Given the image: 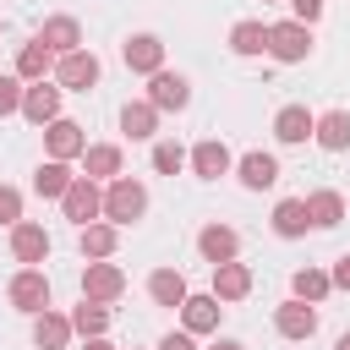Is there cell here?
I'll list each match as a JSON object with an SVG mask.
<instances>
[{"mask_svg": "<svg viewBox=\"0 0 350 350\" xmlns=\"http://www.w3.org/2000/svg\"><path fill=\"white\" fill-rule=\"evenodd\" d=\"M213 295L219 301H246L252 295V268L235 262V257L230 262H213Z\"/></svg>", "mask_w": 350, "mask_h": 350, "instance_id": "obj_19", "label": "cell"}, {"mask_svg": "<svg viewBox=\"0 0 350 350\" xmlns=\"http://www.w3.org/2000/svg\"><path fill=\"white\" fill-rule=\"evenodd\" d=\"M273 230H279L284 241L306 235V230H312V219H306V197H284V202H273Z\"/></svg>", "mask_w": 350, "mask_h": 350, "instance_id": "obj_29", "label": "cell"}, {"mask_svg": "<svg viewBox=\"0 0 350 350\" xmlns=\"http://www.w3.org/2000/svg\"><path fill=\"white\" fill-rule=\"evenodd\" d=\"M49 71H55V55H49L44 38H33V44L16 49V77H22V82H44Z\"/></svg>", "mask_w": 350, "mask_h": 350, "instance_id": "obj_27", "label": "cell"}, {"mask_svg": "<svg viewBox=\"0 0 350 350\" xmlns=\"http://www.w3.org/2000/svg\"><path fill=\"white\" fill-rule=\"evenodd\" d=\"M148 295H153V306L180 312V301H186L191 290H186V273H180V268H153V273H148Z\"/></svg>", "mask_w": 350, "mask_h": 350, "instance_id": "obj_20", "label": "cell"}, {"mask_svg": "<svg viewBox=\"0 0 350 350\" xmlns=\"http://www.w3.org/2000/svg\"><path fill=\"white\" fill-rule=\"evenodd\" d=\"M38 38L49 44V55L60 60V55H71V49H82V22L77 16H44V27H38Z\"/></svg>", "mask_w": 350, "mask_h": 350, "instance_id": "obj_17", "label": "cell"}, {"mask_svg": "<svg viewBox=\"0 0 350 350\" xmlns=\"http://www.w3.org/2000/svg\"><path fill=\"white\" fill-rule=\"evenodd\" d=\"M186 164H191V175H197V180H219V175H230V170H235V159H230V148H224L219 137H202V142L186 153Z\"/></svg>", "mask_w": 350, "mask_h": 350, "instance_id": "obj_12", "label": "cell"}, {"mask_svg": "<svg viewBox=\"0 0 350 350\" xmlns=\"http://www.w3.org/2000/svg\"><path fill=\"white\" fill-rule=\"evenodd\" d=\"M219 317H224V301L208 290V295H186L180 301V328L186 334H213L219 328Z\"/></svg>", "mask_w": 350, "mask_h": 350, "instance_id": "obj_14", "label": "cell"}, {"mask_svg": "<svg viewBox=\"0 0 350 350\" xmlns=\"http://www.w3.org/2000/svg\"><path fill=\"white\" fill-rule=\"evenodd\" d=\"M312 142H323L328 153H345V148H350V109H328V115H317Z\"/></svg>", "mask_w": 350, "mask_h": 350, "instance_id": "obj_26", "label": "cell"}, {"mask_svg": "<svg viewBox=\"0 0 350 350\" xmlns=\"http://www.w3.org/2000/svg\"><path fill=\"white\" fill-rule=\"evenodd\" d=\"M230 49H235V55H268V27L252 22V16L235 22V27H230Z\"/></svg>", "mask_w": 350, "mask_h": 350, "instance_id": "obj_32", "label": "cell"}, {"mask_svg": "<svg viewBox=\"0 0 350 350\" xmlns=\"http://www.w3.org/2000/svg\"><path fill=\"white\" fill-rule=\"evenodd\" d=\"M142 213H148V186L131 180V175H115L104 186V219L109 224H137Z\"/></svg>", "mask_w": 350, "mask_h": 350, "instance_id": "obj_1", "label": "cell"}, {"mask_svg": "<svg viewBox=\"0 0 350 350\" xmlns=\"http://www.w3.org/2000/svg\"><path fill=\"white\" fill-rule=\"evenodd\" d=\"M120 131H126L131 142H153V131H159V109H153L148 98H131V104L120 109Z\"/></svg>", "mask_w": 350, "mask_h": 350, "instance_id": "obj_24", "label": "cell"}, {"mask_svg": "<svg viewBox=\"0 0 350 350\" xmlns=\"http://www.w3.org/2000/svg\"><path fill=\"white\" fill-rule=\"evenodd\" d=\"M55 82L71 88V93L98 88V55H93V49H71V55H60V60H55Z\"/></svg>", "mask_w": 350, "mask_h": 350, "instance_id": "obj_6", "label": "cell"}, {"mask_svg": "<svg viewBox=\"0 0 350 350\" xmlns=\"http://www.w3.org/2000/svg\"><path fill=\"white\" fill-rule=\"evenodd\" d=\"M268 55H273L279 66H301V60L312 55V27L295 22V16H290V22H273V27H268Z\"/></svg>", "mask_w": 350, "mask_h": 350, "instance_id": "obj_2", "label": "cell"}, {"mask_svg": "<svg viewBox=\"0 0 350 350\" xmlns=\"http://www.w3.org/2000/svg\"><path fill=\"white\" fill-rule=\"evenodd\" d=\"M82 295L109 306V301H120V295H126V273H120L109 257H98V262H88V268H82Z\"/></svg>", "mask_w": 350, "mask_h": 350, "instance_id": "obj_7", "label": "cell"}, {"mask_svg": "<svg viewBox=\"0 0 350 350\" xmlns=\"http://www.w3.org/2000/svg\"><path fill=\"white\" fill-rule=\"evenodd\" d=\"M328 279H334V290H350V252H345V257H334Z\"/></svg>", "mask_w": 350, "mask_h": 350, "instance_id": "obj_37", "label": "cell"}, {"mask_svg": "<svg viewBox=\"0 0 350 350\" xmlns=\"http://www.w3.org/2000/svg\"><path fill=\"white\" fill-rule=\"evenodd\" d=\"M159 350H197V334H186V328H180V334H164Z\"/></svg>", "mask_w": 350, "mask_h": 350, "instance_id": "obj_38", "label": "cell"}, {"mask_svg": "<svg viewBox=\"0 0 350 350\" xmlns=\"http://www.w3.org/2000/svg\"><path fill=\"white\" fill-rule=\"evenodd\" d=\"M82 148H88V137H82V126L77 120H66V115H55L49 126H44V153L49 159H82Z\"/></svg>", "mask_w": 350, "mask_h": 350, "instance_id": "obj_11", "label": "cell"}, {"mask_svg": "<svg viewBox=\"0 0 350 350\" xmlns=\"http://www.w3.org/2000/svg\"><path fill=\"white\" fill-rule=\"evenodd\" d=\"M5 301H11L16 312L38 317V312L49 306V273H44V268H16L11 284H5Z\"/></svg>", "mask_w": 350, "mask_h": 350, "instance_id": "obj_3", "label": "cell"}, {"mask_svg": "<svg viewBox=\"0 0 350 350\" xmlns=\"http://www.w3.org/2000/svg\"><path fill=\"white\" fill-rule=\"evenodd\" d=\"M208 350H246V345H241V339H213Z\"/></svg>", "mask_w": 350, "mask_h": 350, "instance_id": "obj_40", "label": "cell"}, {"mask_svg": "<svg viewBox=\"0 0 350 350\" xmlns=\"http://www.w3.org/2000/svg\"><path fill=\"white\" fill-rule=\"evenodd\" d=\"M22 88H27V82H22L16 71H11V77H0V120L22 109Z\"/></svg>", "mask_w": 350, "mask_h": 350, "instance_id": "obj_34", "label": "cell"}, {"mask_svg": "<svg viewBox=\"0 0 350 350\" xmlns=\"http://www.w3.org/2000/svg\"><path fill=\"white\" fill-rule=\"evenodd\" d=\"M148 104H153L159 115L186 109V104H191V82H186L180 71H153V77H148Z\"/></svg>", "mask_w": 350, "mask_h": 350, "instance_id": "obj_8", "label": "cell"}, {"mask_svg": "<svg viewBox=\"0 0 350 350\" xmlns=\"http://www.w3.org/2000/svg\"><path fill=\"white\" fill-rule=\"evenodd\" d=\"M11 257H16L22 268H38V262L49 257V230L33 224V219H16V224H11Z\"/></svg>", "mask_w": 350, "mask_h": 350, "instance_id": "obj_9", "label": "cell"}, {"mask_svg": "<svg viewBox=\"0 0 350 350\" xmlns=\"http://www.w3.org/2000/svg\"><path fill=\"white\" fill-rule=\"evenodd\" d=\"M306 219H312V230H334V224L345 219V197H339L334 186H317V191L306 197Z\"/></svg>", "mask_w": 350, "mask_h": 350, "instance_id": "obj_25", "label": "cell"}, {"mask_svg": "<svg viewBox=\"0 0 350 350\" xmlns=\"http://www.w3.org/2000/svg\"><path fill=\"white\" fill-rule=\"evenodd\" d=\"M16 219H22V191H16V186H5V180H0V224H5V230H11V224H16Z\"/></svg>", "mask_w": 350, "mask_h": 350, "instance_id": "obj_35", "label": "cell"}, {"mask_svg": "<svg viewBox=\"0 0 350 350\" xmlns=\"http://www.w3.org/2000/svg\"><path fill=\"white\" fill-rule=\"evenodd\" d=\"M60 208H66V219H71L77 230L93 224V219H104V191H98V180H93V175H77V180L66 186Z\"/></svg>", "mask_w": 350, "mask_h": 350, "instance_id": "obj_4", "label": "cell"}, {"mask_svg": "<svg viewBox=\"0 0 350 350\" xmlns=\"http://www.w3.org/2000/svg\"><path fill=\"white\" fill-rule=\"evenodd\" d=\"M334 350H350V334H339V345H334Z\"/></svg>", "mask_w": 350, "mask_h": 350, "instance_id": "obj_41", "label": "cell"}, {"mask_svg": "<svg viewBox=\"0 0 350 350\" xmlns=\"http://www.w3.org/2000/svg\"><path fill=\"white\" fill-rule=\"evenodd\" d=\"M71 334H82V339H93V334H109V306L82 295V306H71Z\"/></svg>", "mask_w": 350, "mask_h": 350, "instance_id": "obj_30", "label": "cell"}, {"mask_svg": "<svg viewBox=\"0 0 350 350\" xmlns=\"http://www.w3.org/2000/svg\"><path fill=\"white\" fill-rule=\"evenodd\" d=\"M197 252H202V262H230V257H241V235L230 224H202L197 230Z\"/></svg>", "mask_w": 350, "mask_h": 350, "instance_id": "obj_16", "label": "cell"}, {"mask_svg": "<svg viewBox=\"0 0 350 350\" xmlns=\"http://www.w3.org/2000/svg\"><path fill=\"white\" fill-rule=\"evenodd\" d=\"M60 93H66L60 82H27V88H22V109H16V115H27L33 126H49V120L60 115Z\"/></svg>", "mask_w": 350, "mask_h": 350, "instance_id": "obj_10", "label": "cell"}, {"mask_svg": "<svg viewBox=\"0 0 350 350\" xmlns=\"http://www.w3.org/2000/svg\"><path fill=\"white\" fill-rule=\"evenodd\" d=\"M284 5H290V11H295V22H306V27L323 16V0H284Z\"/></svg>", "mask_w": 350, "mask_h": 350, "instance_id": "obj_36", "label": "cell"}, {"mask_svg": "<svg viewBox=\"0 0 350 350\" xmlns=\"http://www.w3.org/2000/svg\"><path fill=\"white\" fill-rule=\"evenodd\" d=\"M82 350H115V345H109L104 334H93V339H82Z\"/></svg>", "mask_w": 350, "mask_h": 350, "instance_id": "obj_39", "label": "cell"}, {"mask_svg": "<svg viewBox=\"0 0 350 350\" xmlns=\"http://www.w3.org/2000/svg\"><path fill=\"white\" fill-rule=\"evenodd\" d=\"M312 126H317V115H312L306 104H284V109L273 115V137H279L284 148H295V142H312Z\"/></svg>", "mask_w": 350, "mask_h": 350, "instance_id": "obj_15", "label": "cell"}, {"mask_svg": "<svg viewBox=\"0 0 350 350\" xmlns=\"http://www.w3.org/2000/svg\"><path fill=\"white\" fill-rule=\"evenodd\" d=\"M273 328H279L284 339H312V334H317V306H312V301H301V295H290V301H279Z\"/></svg>", "mask_w": 350, "mask_h": 350, "instance_id": "obj_13", "label": "cell"}, {"mask_svg": "<svg viewBox=\"0 0 350 350\" xmlns=\"http://www.w3.org/2000/svg\"><path fill=\"white\" fill-rule=\"evenodd\" d=\"M77 246H82V257H88V262H98V257H115V246H120V224H109V219H93V224H82Z\"/></svg>", "mask_w": 350, "mask_h": 350, "instance_id": "obj_18", "label": "cell"}, {"mask_svg": "<svg viewBox=\"0 0 350 350\" xmlns=\"http://www.w3.org/2000/svg\"><path fill=\"white\" fill-rule=\"evenodd\" d=\"M120 164H126V153L115 142H88L82 148V175H93V180H115Z\"/></svg>", "mask_w": 350, "mask_h": 350, "instance_id": "obj_21", "label": "cell"}, {"mask_svg": "<svg viewBox=\"0 0 350 350\" xmlns=\"http://www.w3.org/2000/svg\"><path fill=\"white\" fill-rule=\"evenodd\" d=\"M153 170H159V175L186 170V148H180V142H153Z\"/></svg>", "mask_w": 350, "mask_h": 350, "instance_id": "obj_33", "label": "cell"}, {"mask_svg": "<svg viewBox=\"0 0 350 350\" xmlns=\"http://www.w3.org/2000/svg\"><path fill=\"white\" fill-rule=\"evenodd\" d=\"M120 60H126V71L153 77V71H164V38H159V33H131V38L120 44Z\"/></svg>", "mask_w": 350, "mask_h": 350, "instance_id": "obj_5", "label": "cell"}, {"mask_svg": "<svg viewBox=\"0 0 350 350\" xmlns=\"http://www.w3.org/2000/svg\"><path fill=\"white\" fill-rule=\"evenodd\" d=\"M33 345H38V350H66V345H71V317L44 306V312L33 317Z\"/></svg>", "mask_w": 350, "mask_h": 350, "instance_id": "obj_23", "label": "cell"}, {"mask_svg": "<svg viewBox=\"0 0 350 350\" xmlns=\"http://www.w3.org/2000/svg\"><path fill=\"white\" fill-rule=\"evenodd\" d=\"M235 175H241L246 191H268V186L279 180V159H273V153H241Z\"/></svg>", "mask_w": 350, "mask_h": 350, "instance_id": "obj_22", "label": "cell"}, {"mask_svg": "<svg viewBox=\"0 0 350 350\" xmlns=\"http://www.w3.org/2000/svg\"><path fill=\"white\" fill-rule=\"evenodd\" d=\"M71 180H77V175H71V164H66V159H44V164L33 170V191H38V197H55V202L66 197V186H71Z\"/></svg>", "mask_w": 350, "mask_h": 350, "instance_id": "obj_28", "label": "cell"}, {"mask_svg": "<svg viewBox=\"0 0 350 350\" xmlns=\"http://www.w3.org/2000/svg\"><path fill=\"white\" fill-rule=\"evenodd\" d=\"M328 290H334L328 268H295V273H290V295H301V301H312V306H317Z\"/></svg>", "mask_w": 350, "mask_h": 350, "instance_id": "obj_31", "label": "cell"}]
</instances>
